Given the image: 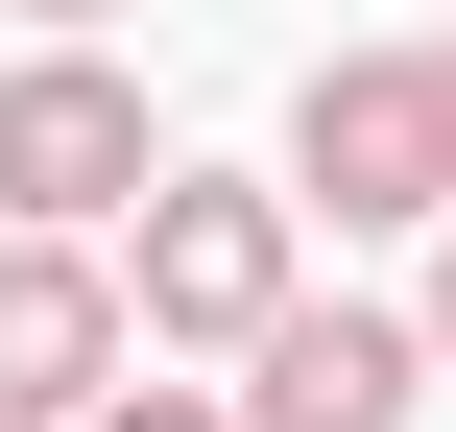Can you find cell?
Instances as JSON below:
<instances>
[{
	"instance_id": "cell-1",
	"label": "cell",
	"mask_w": 456,
	"mask_h": 432,
	"mask_svg": "<svg viewBox=\"0 0 456 432\" xmlns=\"http://www.w3.org/2000/svg\"><path fill=\"white\" fill-rule=\"evenodd\" d=\"M289 313H313V216H289L265 168H168V192L120 216V337H144V385H168V361L240 385Z\"/></svg>"
},
{
	"instance_id": "cell-2",
	"label": "cell",
	"mask_w": 456,
	"mask_h": 432,
	"mask_svg": "<svg viewBox=\"0 0 456 432\" xmlns=\"http://www.w3.org/2000/svg\"><path fill=\"white\" fill-rule=\"evenodd\" d=\"M144 192H168L144 72H120V48H0V240H96V265H120Z\"/></svg>"
},
{
	"instance_id": "cell-3",
	"label": "cell",
	"mask_w": 456,
	"mask_h": 432,
	"mask_svg": "<svg viewBox=\"0 0 456 432\" xmlns=\"http://www.w3.org/2000/svg\"><path fill=\"white\" fill-rule=\"evenodd\" d=\"M265 192L337 216V240H409V216L456 240V96H433V48H337V72L289 96V168H265Z\"/></svg>"
},
{
	"instance_id": "cell-4",
	"label": "cell",
	"mask_w": 456,
	"mask_h": 432,
	"mask_svg": "<svg viewBox=\"0 0 456 432\" xmlns=\"http://www.w3.org/2000/svg\"><path fill=\"white\" fill-rule=\"evenodd\" d=\"M120 385H144L120 265H96V240H0V432H96Z\"/></svg>"
},
{
	"instance_id": "cell-5",
	"label": "cell",
	"mask_w": 456,
	"mask_h": 432,
	"mask_svg": "<svg viewBox=\"0 0 456 432\" xmlns=\"http://www.w3.org/2000/svg\"><path fill=\"white\" fill-rule=\"evenodd\" d=\"M216 409H240V432H409V409H433V337H409V313H361V289H313Z\"/></svg>"
},
{
	"instance_id": "cell-6",
	"label": "cell",
	"mask_w": 456,
	"mask_h": 432,
	"mask_svg": "<svg viewBox=\"0 0 456 432\" xmlns=\"http://www.w3.org/2000/svg\"><path fill=\"white\" fill-rule=\"evenodd\" d=\"M96 432H240V409H216V385H120Z\"/></svg>"
},
{
	"instance_id": "cell-7",
	"label": "cell",
	"mask_w": 456,
	"mask_h": 432,
	"mask_svg": "<svg viewBox=\"0 0 456 432\" xmlns=\"http://www.w3.org/2000/svg\"><path fill=\"white\" fill-rule=\"evenodd\" d=\"M409 337H433V385H456V240H433V313H409Z\"/></svg>"
},
{
	"instance_id": "cell-8",
	"label": "cell",
	"mask_w": 456,
	"mask_h": 432,
	"mask_svg": "<svg viewBox=\"0 0 456 432\" xmlns=\"http://www.w3.org/2000/svg\"><path fill=\"white\" fill-rule=\"evenodd\" d=\"M433 96H456V48H433Z\"/></svg>"
}]
</instances>
